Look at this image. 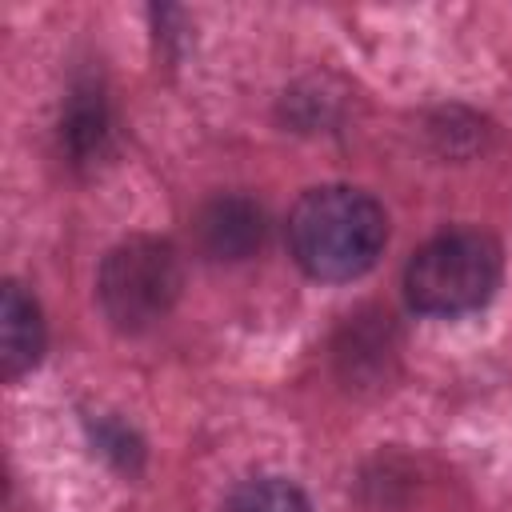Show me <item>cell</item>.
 <instances>
[{
  "label": "cell",
  "mask_w": 512,
  "mask_h": 512,
  "mask_svg": "<svg viewBox=\"0 0 512 512\" xmlns=\"http://www.w3.org/2000/svg\"><path fill=\"white\" fill-rule=\"evenodd\" d=\"M288 248L292 260L324 284L364 276L388 240L384 208L352 184L308 188L288 212Z\"/></svg>",
  "instance_id": "cell-1"
},
{
  "label": "cell",
  "mask_w": 512,
  "mask_h": 512,
  "mask_svg": "<svg viewBox=\"0 0 512 512\" xmlns=\"http://www.w3.org/2000/svg\"><path fill=\"white\" fill-rule=\"evenodd\" d=\"M504 272L500 244L480 228H448L404 268V296L424 316H464L492 300Z\"/></svg>",
  "instance_id": "cell-2"
},
{
  "label": "cell",
  "mask_w": 512,
  "mask_h": 512,
  "mask_svg": "<svg viewBox=\"0 0 512 512\" xmlns=\"http://www.w3.org/2000/svg\"><path fill=\"white\" fill-rule=\"evenodd\" d=\"M184 288L180 256L160 236H128L100 260L96 272V300L112 328L144 332L164 320Z\"/></svg>",
  "instance_id": "cell-3"
},
{
  "label": "cell",
  "mask_w": 512,
  "mask_h": 512,
  "mask_svg": "<svg viewBox=\"0 0 512 512\" xmlns=\"http://www.w3.org/2000/svg\"><path fill=\"white\" fill-rule=\"evenodd\" d=\"M196 236L212 260H248L264 244V208L244 192L216 196L200 208Z\"/></svg>",
  "instance_id": "cell-4"
},
{
  "label": "cell",
  "mask_w": 512,
  "mask_h": 512,
  "mask_svg": "<svg viewBox=\"0 0 512 512\" xmlns=\"http://www.w3.org/2000/svg\"><path fill=\"white\" fill-rule=\"evenodd\" d=\"M40 356H44L40 304L24 284L4 280V300H0V372H4V380L32 372L40 364Z\"/></svg>",
  "instance_id": "cell-5"
},
{
  "label": "cell",
  "mask_w": 512,
  "mask_h": 512,
  "mask_svg": "<svg viewBox=\"0 0 512 512\" xmlns=\"http://www.w3.org/2000/svg\"><path fill=\"white\" fill-rule=\"evenodd\" d=\"M108 140V112H104V96L96 88H76L64 120H60V144L68 152L72 164H92L104 152Z\"/></svg>",
  "instance_id": "cell-6"
},
{
  "label": "cell",
  "mask_w": 512,
  "mask_h": 512,
  "mask_svg": "<svg viewBox=\"0 0 512 512\" xmlns=\"http://www.w3.org/2000/svg\"><path fill=\"white\" fill-rule=\"evenodd\" d=\"M224 512H312V504L304 488L284 476H248L228 492Z\"/></svg>",
  "instance_id": "cell-7"
}]
</instances>
